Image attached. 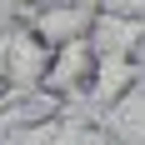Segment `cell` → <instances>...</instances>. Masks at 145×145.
Returning <instances> with one entry per match:
<instances>
[{
	"label": "cell",
	"mask_w": 145,
	"mask_h": 145,
	"mask_svg": "<svg viewBox=\"0 0 145 145\" xmlns=\"http://www.w3.org/2000/svg\"><path fill=\"white\" fill-rule=\"evenodd\" d=\"M135 60H140V85H145V45H140V55H135Z\"/></svg>",
	"instance_id": "obj_7"
},
{
	"label": "cell",
	"mask_w": 145,
	"mask_h": 145,
	"mask_svg": "<svg viewBox=\"0 0 145 145\" xmlns=\"http://www.w3.org/2000/svg\"><path fill=\"white\" fill-rule=\"evenodd\" d=\"M95 15H100V5H35V10H20V20L55 50V45L85 40L90 25H95Z\"/></svg>",
	"instance_id": "obj_2"
},
{
	"label": "cell",
	"mask_w": 145,
	"mask_h": 145,
	"mask_svg": "<svg viewBox=\"0 0 145 145\" xmlns=\"http://www.w3.org/2000/svg\"><path fill=\"white\" fill-rule=\"evenodd\" d=\"M20 10H35V5H105V0H15Z\"/></svg>",
	"instance_id": "obj_6"
},
{
	"label": "cell",
	"mask_w": 145,
	"mask_h": 145,
	"mask_svg": "<svg viewBox=\"0 0 145 145\" xmlns=\"http://www.w3.org/2000/svg\"><path fill=\"white\" fill-rule=\"evenodd\" d=\"M10 40H15V20L0 25V85H5V70H10Z\"/></svg>",
	"instance_id": "obj_5"
},
{
	"label": "cell",
	"mask_w": 145,
	"mask_h": 145,
	"mask_svg": "<svg viewBox=\"0 0 145 145\" xmlns=\"http://www.w3.org/2000/svg\"><path fill=\"white\" fill-rule=\"evenodd\" d=\"M100 70V55H95V45L85 40H70V45H55V55H50V70H45L40 90L50 95L55 105H80L90 95V80Z\"/></svg>",
	"instance_id": "obj_1"
},
{
	"label": "cell",
	"mask_w": 145,
	"mask_h": 145,
	"mask_svg": "<svg viewBox=\"0 0 145 145\" xmlns=\"http://www.w3.org/2000/svg\"><path fill=\"white\" fill-rule=\"evenodd\" d=\"M50 45L35 35V30L25 25V20H15V40H10V70H5V85L15 90V95H35L45 80V70H50Z\"/></svg>",
	"instance_id": "obj_3"
},
{
	"label": "cell",
	"mask_w": 145,
	"mask_h": 145,
	"mask_svg": "<svg viewBox=\"0 0 145 145\" xmlns=\"http://www.w3.org/2000/svg\"><path fill=\"white\" fill-rule=\"evenodd\" d=\"M100 135L110 145H145V85H135L115 110H105L100 120Z\"/></svg>",
	"instance_id": "obj_4"
}]
</instances>
